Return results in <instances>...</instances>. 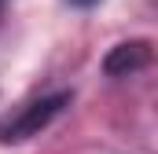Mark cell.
I'll list each match as a JSON object with an SVG mask.
<instances>
[{
    "mask_svg": "<svg viewBox=\"0 0 158 154\" xmlns=\"http://www.w3.org/2000/svg\"><path fill=\"white\" fill-rule=\"evenodd\" d=\"M70 103V92H55V95H44L26 103L19 114H11L7 121H0V143H22L30 136H40L55 117L63 114V107Z\"/></svg>",
    "mask_w": 158,
    "mask_h": 154,
    "instance_id": "1",
    "label": "cell"
},
{
    "mask_svg": "<svg viewBox=\"0 0 158 154\" xmlns=\"http://www.w3.org/2000/svg\"><path fill=\"white\" fill-rule=\"evenodd\" d=\"M151 40H121L107 51L103 59V70L110 77H129V74H140L143 66H151Z\"/></svg>",
    "mask_w": 158,
    "mask_h": 154,
    "instance_id": "2",
    "label": "cell"
},
{
    "mask_svg": "<svg viewBox=\"0 0 158 154\" xmlns=\"http://www.w3.org/2000/svg\"><path fill=\"white\" fill-rule=\"evenodd\" d=\"M74 7H92V4H99V0H70Z\"/></svg>",
    "mask_w": 158,
    "mask_h": 154,
    "instance_id": "3",
    "label": "cell"
}]
</instances>
